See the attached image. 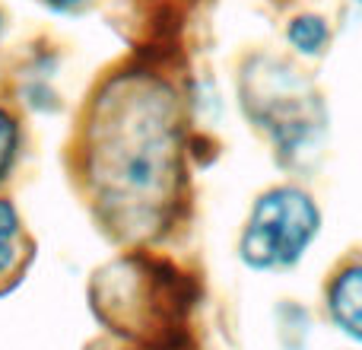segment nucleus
Segmentation results:
<instances>
[{
    "instance_id": "nucleus-1",
    "label": "nucleus",
    "mask_w": 362,
    "mask_h": 350,
    "mask_svg": "<svg viewBox=\"0 0 362 350\" xmlns=\"http://www.w3.org/2000/svg\"><path fill=\"white\" fill-rule=\"evenodd\" d=\"M185 93L153 67L121 64L95 83L70 140V169L93 220L118 249H156L187 201Z\"/></svg>"
},
{
    "instance_id": "nucleus-2",
    "label": "nucleus",
    "mask_w": 362,
    "mask_h": 350,
    "mask_svg": "<svg viewBox=\"0 0 362 350\" xmlns=\"http://www.w3.org/2000/svg\"><path fill=\"white\" fill-rule=\"evenodd\" d=\"M156 249H121L89 274V312L105 338L163 350V332L178 319L175 287L159 271Z\"/></svg>"
},
{
    "instance_id": "nucleus-3",
    "label": "nucleus",
    "mask_w": 362,
    "mask_h": 350,
    "mask_svg": "<svg viewBox=\"0 0 362 350\" xmlns=\"http://www.w3.org/2000/svg\"><path fill=\"white\" fill-rule=\"evenodd\" d=\"M238 106L257 131L267 134L274 153L286 163L312 157L325 131L315 89L280 57L257 55L245 61L238 74Z\"/></svg>"
},
{
    "instance_id": "nucleus-4",
    "label": "nucleus",
    "mask_w": 362,
    "mask_h": 350,
    "mask_svg": "<svg viewBox=\"0 0 362 350\" xmlns=\"http://www.w3.org/2000/svg\"><path fill=\"white\" fill-rule=\"evenodd\" d=\"M321 230V210L299 185H274L248 207L235 258L251 274H283L305 258Z\"/></svg>"
},
{
    "instance_id": "nucleus-5",
    "label": "nucleus",
    "mask_w": 362,
    "mask_h": 350,
    "mask_svg": "<svg viewBox=\"0 0 362 350\" xmlns=\"http://www.w3.org/2000/svg\"><path fill=\"white\" fill-rule=\"evenodd\" d=\"M16 108L25 118H57V115L67 112V99L57 89V61L51 57L48 48H42L35 57L19 67V77L13 83L10 93Z\"/></svg>"
},
{
    "instance_id": "nucleus-6",
    "label": "nucleus",
    "mask_w": 362,
    "mask_h": 350,
    "mask_svg": "<svg viewBox=\"0 0 362 350\" xmlns=\"http://www.w3.org/2000/svg\"><path fill=\"white\" fill-rule=\"evenodd\" d=\"M25 150H29V118L19 112L10 96L0 93V191L16 179Z\"/></svg>"
},
{
    "instance_id": "nucleus-7",
    "label": "nucleus",
    "mask_w": 362,
    "mask_h": 350,
    "mask_svg": "<svg viewBox=\"0 0 362 350\" xmlns=\"http://www.w3.org/2000/svg\"><path fill=\"white\" fill-rule=\"evenodd\" d=\"M327 306H331V319L350 338L362 341V264H353L344 274L334 277Z\"/></svg>"
},
{
    "instance_id": "nucleus-8",
    "label": "nucleus",
    "mask_w": 362,
    "mask_h": 350,
    "mask_svg": "<svg viewBox=\"0 0 362 350\" xmlns=\"http://www.w3.org/2000/svg\"><path fill=\"white\" fill-rule=\"evenodd\" d=\"M286 45L299 57H321L331 45V29L327 19L318 13H299L286 23Z\"/></svg>"
},
{
    "instance_id": "nucleus-9",
    "label": "nucleus",
    "mask_w": 362,
    "mask_h": 350,
    "mask_svg": "<svg viewBox=\"0 0 362 350\" xmlns=\"http://www.w3.org/2000/svg\"><path fill=\"white\" fill-rule=\"evenodd\" d=\"M32 258H35V242L32 239L0 236V296L13 293L25 281Z\"/></svg>"
},
{
    "instance_id": "nucleus-10",
    "label": "nucleus",
    "mask_w": 362,
    "mask_h": 350,
    "mask_svg": "<svg viewBox=\"0 0 362 350\" xmlns=\"http://www.w3.org/2000/svg\"><path fill=\"white\" fill-rule=\"evenodd\" d=\"M0 236L10 239H32L29 236V223H25V213L19 207V201L10 191H0Z\"/></svg>"
},
{
    "instance_id": "nucleus-11",
    "label": "nucleus",
    "mask_w": 362,
    "mask_h": 350,
    "mask_svg": "<svg viewBox=\"0 0 362 350\" xmlns=\"http://www.w3.org/2000/svg\"><path fill=\"white\" fill-rule=\"evenodd\" d=\"M25 4H32L38 13H45V16H51V19H80V16H86L99 0H25Z\"/></svg>"
},
{
    "instance_id": "nucleus-12",
    "label": "nucleus",
    "mask_w": 362,
    "mask_h": 350,
    "mask_svg": "<svg viewBox=\"0 0 362 350\" xmlns=\"http://www.w3.org/2000/svg\"><path fill=\"white\" fill-rule=\"evenodd\" d=\"M86 350H153V347L131 344V341H118V338H99V341H93Z\"/></svg>"
},
{
    "instance_id": "nucleus-13",
    "label": "nucleus",
    "mask_w": 362,
    "mask_h": 350,
    "mask_svg": "<svg viewBox=\"0 0 362 350\" xmlns=\"http://www.w3.org/2000/svg\"><path fill=\"white\" fill-rule=\"evenodd\" d=\"M6 29H10V16H6L4 4H0V45H4V38H6Z\"/></svg>"
},
{
    "instance_id": "nucleus-14",
    "label": "nucleus",
    "mask_w": 362,
    "mask_h": 350,
    "mask_svg": "<svg viewBox=\"0 0 362 350\" xmlns=\"http://www.w3.org/2000/svg\"><path fill=\"white\" fill-rule=\"evenodd\" d=\"M356 4H362V0H356Z\"/></svg>"
}]
</instances>
